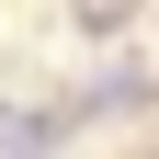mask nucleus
<instances>
[{
	"mask_svg": "<svg viewBox=\"0 0 159 159\" xmlns=\"http://www.w3.org/2000/svg\"><path fill=\"white\" fill-rule=\"evenodd\" d=\"M68 11H80V34H114V23L136 11V0H68Z\"/></svg>",
	"mask_w": 159,
	"mask_h": 159,
	"instance_id": "1",
	"label": "nucleus"
}]
</instances>
